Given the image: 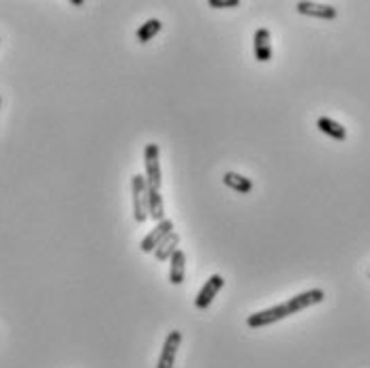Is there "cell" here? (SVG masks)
<instances>
[{"mask_svg":"<svg viewBox=\"0 0 370 368\" xmlns=\"http://www.w3.org/2000/svg\"><path fill=\"white\" fill-rule=\"evenodd\" d=\"M171 231H174V220H171V218L159 220V223L155 225V229H150V234H148V236L139 242L141 253H155V249L159 247V244H161Z\"/></svg>","mask_w":370,"mask_h":368,"instance_id":"cell-4","label":"cell"},{"mask_svg":"<svg viewBox=\"0 0 370 368\" xmlns=\"http://www.w3.org/2000/svg\"><path fill=\"white\" fill-rule=\"evenodd\" d=\"M253 50L257 62H270L272 60V35L267 28H257L253 37Z\"/></svg>","mask_w":370,"mask_h":368,"instance_id":"cell-9","label":"cell"},{"mask_svg":"<svg viewBox=\"0 0 370 368\" xmlns=\"http://www.w3.org/2000/svg\"><path fill=\"white\" fill-rule=\"evenodd\" d=\"M223 182H225V186H229L231 191H236L240 195H249L255 189L251 178H246L242 174H236V171H227V174L223 176Z\"/></svg>","mask_w":370,"mask_h":368,"instance_id":"cell-13","label":"cell"},{"mask_svg":"<svg viewBox=\"0 0 370 368\" xmlns=\"http://www.w3.org/2000/svg\"><path fill=\"white\" fill-rule=\"evenodd\" d=\"M143 169H146V184L150 189L161 191L163 184V171H161V148L159 143H146L143 148Z\"/></svg>","mask_w":370,"mask_h":368,"instance_id":"cell-1","label":"cell"},{"mask_svg":"<svg viewBox=\"0 0 370 368\" xmlns=\"http://www.w3.org/2000/svg\"><path fill=\"white\" fill-rule=\"evenodd\" d=\"M148 216L152 220H163L165 218V204H163V195L157 189L148 186Z\"/></svg>","mask_w":370,"mask_h":368,"instance_id":"cell-14","label":"cell"},{"mask_svg":"<svg viewBox=\"0 0 370 368\" xmlns=\"http://www.w3.org/2000/svg\"><path fill=\"white\" fill-rule=\"evenodd\" d=\"M180 249V236L176 234V231H171L161 244H159V247L155 249V259L157 261H169L171 259V255H174L176 251Z\"/></svg>","mask_w":370,"mask_h":368,"instance_id":"cell-12","label":"cell"},{"mask_svg":"<svg viewBox=\"0 0 370 368\" xmlns=\"http://www.w3.org/2000/svg\"><path fill=\"white\" fill-rule=\"evenodd\" d=\"M163 30V24H161V19H157V17H152V19H148V21H143L141 26L135 30V39H137V43H148V41H152L159 33Z\"/></svg>","mask_w":370,"mask_h":368,"instance_id":"cell-15","label":"cell"},{"mask_svg":"<svg viewBox=\"0 0 370 368\" xmlns=\"http://www.w3.org/2000/svg\"><path fill=\"white\" fill-rule=\"evenodd\" d=\"M317 129L321 131L324 135L336 139V141H344V139H347V129H344L340 122H336V120H332V118H328V116H321V118L317 120Z\"/></svg>","mask_w":370,"mask_h":368,"instance_id":"cell-11","label":"cell"},{"mask_svg":"<svg viewBox=\"0 0 370 368\" xmlns=\"http://www.w3.org/2000/svg\"><path fill=\"white\" fill-rule=\"evenodd\" d=\"M71 5H73V7H82L84 0H71Z\"/></svg>","mask_w":370,"mask_h":368,"instance_id":"cell-17","label":"cell"},{"mask_svg":"<svg viewBox=\"0 0 370 368\" xmlns=\"http://www.w3.org/2000/svg\"><path fill=\"white\" fill-rule=\"evenodd\" d=\"M0 105H3V96H0Z\"/></svg>","mask_w":370,"mask_h":368,"instance_id":"cell-18","label":"cell"},{"mask_svg":"<svg viewBox=\"0 0 370 368\" xmlns=\"http://www.w3.org/2000/svg\"><path fill=\"white\" fill-rule=\"evenodd\" d=\"M326 300V291L324 289H308V291H302L298 296H293L287 300V306H289V313L295 315L300 313L308 306H315V304H321Z\"/></svg>","mask_w":370,"mask_h":368,"instance_id":"cell-7","label":"cell"},{"mask_svg":"<svg viewBox=\"0 0 370 368\" xmlns=\"http://www.w3.org/2000/svg\"><path fill=\"white\" fill-rule=\"evenodd\" d=\"M295 11H298L300 15L315 17V19H326V21L338 17L336 7H332V5H324V3H306V0H300V3L295 5Z\"/></svg>","mask_w":370,"mask_h":368,"instance_id":"cell-8","label":"cell"},{"mask_svg":"<svg viewBox=\"0 0 370 368\" xmlns=\"http://www.w3.org/2000/svg\"><path fill=\"white\" fill-rule=\"evenodd\" d=\"M184 279H186V255L182 249H178L169 259V283L182 285Z\"/></svg>","mask_w":370,"mask_h":368,"instance_id":"cell-10","label":"cell"},{"mask_svg":"<svg viewBox=\"0 0 370 368\" xmlns=\"http://www.w3.org/2000/svg\"><path fill=\"white\" fill-rule=\"evenodd\" d=\"M180 345H182V332L180 330H171L167 334L165 342H163V349H161V358H159L157 368H174Z\"/></svg>","mask_w":370,"mask_h":368,"instance_id":"cell-6","label":"cell"},{"mask_svg":"<svg viewBox=\"0 0 370 368\" xmlns=\"http://www.w3.org/2000/svg\"><path fill=\"white\" fill-rule=\"evenodd\" d=\"M131 191H133V218L137 223H146L148 220V184L141 174L133 176Z\"/></svg>","mask_w":370,"mask_h":368,"instance_id":"cell-3","label":"cell"},{"mask_svg":"<svg viewBox=\"0 0 370 368\" xmlns=\"http://www.w3.org/2000/svg\"><path fill=\"white\" fill-rule=\"evenodd\" d=\"M225 287V279L220 277V274H212L206 283H204V287L197 291V296H195V306L200 308V310H206V308H210V304L214 302V298L218 296V291Z\"/></svg>","mask_w":370,"mask_h":368,"instance_id":"cell-5","label":"cell"},{"mask_svg":"<svg viewBox=\"0 0 370 368\" xmlns=\"http://www.w3.org/2000/svg\"><path fill=\"white\" fill-rule=\"evenodd\" d=\"M208 5L212 9H236L240 7V0H210Z\"/></svg>","mask_w":370,"mask_h":368,"instance_id":"cell-16","label":"cell"},{"mask_svg":"<svg viewBox=\"0 0 370 368\" xmlns=\"http://www.w3.org/2000/svg\"><path fill=\"white\" fill-rule=\"evenodd\" d=\"M287 317H291V313H289L287 302H283V304L270 306L265 310L249 315L246 317V326H249L251 330H259V328H265V326H272L276 322H283V319H287Z\"/></svg>","mask_w":370,"mask_h":368,"instance_id":"cell-2","label":"cell"}]
</instances>
